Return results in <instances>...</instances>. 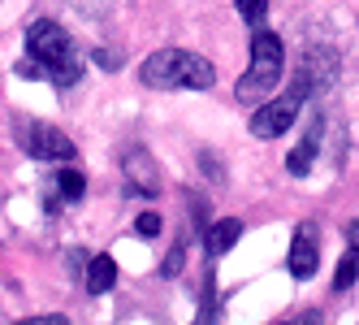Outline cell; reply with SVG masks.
Segmentation results:
<instances>
[{
    "label": "cell",
    "mask_w": 359,
    "mask_h": 325,
    "mask_svg": "<svg viewBox=\"0 0 359 325\" xmlns=\"http://www.w3.org/2000/svg\"><path fill=\"white\" fill-rule=\"evenodd\" d=\"M139 79L156 91H208L217 83V69L208 57L199 53H187V48H161V53H151L139 69Z\"/></svg>",
    "instance_id": "1"
},
{
    "label": "cell",
    "mask_w": 359,
    "mask_h": 325,
    "mask_svg": "<svg viewBox=\"0 0 359 325\" xmlns=\"http://www.w3.org/2000/svg\"><path fill=\"white\" fill-rule=\"evenodd\" d=\"M281 65H286V48H281V39L273 31H264V27H255V35H251V65H247V74L234 87L238 105H260V100L277 87Z\"/></svg>",
    "instance_id": "2"
},
{
    "label": "cell",
    "mask_w": 359,
    "mask_h": 325,
    "mask_svg": "<svg viewBox=\"0 0 359 325\" xmlns=\"http://www.w3.org/2000/svg\"><path fill=\"white\" fill-rule=\"evenodd\" d=\"M307 100H312V87H307L303 69H294L290 91L277 95L273 105H260V109H255V117H251V135H255V139H277V135H286V131L294 126V117H299V109L307 105Z\"/></svg>",
    "instance_id": "3"
},
{
    "label": "cell",
    "mask_w": 359,
    "mask_h": 325,
    "mask_svg": "<svg viewBox=\"0 0 359 325\" xmlns=\"http://www.w3.org/2000/svg\"><path fill=\"white\" fill-rule=\"evenodd\" d=\"M13 139L22 143V152H31L39 161H74V139L57 126H48V121H31V117H18L13 121Z\"/></svg>",
    "instance_id": "4"
},
{
    "label": "cell",
    "mask_w": 359,
    "mask_h": 325,
    "mask_svg": "<svg viewBox=\"0 0 359 325\" xmlns=\"http://www.w3.org/2000/svg\"><path fill=\"white\" fill-rule=\"evenodd\" d=\"M27 48H31V57H35V61H43V65H57V61H65V57H69V35H65V27H61V22H48V18H39L35 27L27 31Z\"/></svg>",
    "instance_id": "5"
},
{
    "label": "cell",
    "mask_w": 359,
    "mask_h": 325,
    "mask_svg": "<svg viewBox=\"0 0 359 325\" xmlns=\"http://www.w3.org/2000/svg\"><path fill=\"white\" fill-rule=\"evenodd\" d=\"M121 173H126V187H130L135 195H156L161 191V173H156V161H151L147 147L130 143L121 152Z\"/></svg>",
    "instance_id": "6"
},
{
    "label": "cell",
    "mask_w": 359,
    "mask_h": 325,
    "mask_svg": "<svg viewBox=\"0 0 359 325\" xmlns=\"http://www.w3.org/2000/svg\"><path fill=\"white\" fill-rule=\"evenodd\" d=\"M299 69H303L307 87H312V95H325L333 87V79H338V53H333V48H312V53L299 61Z\"/></svg>",
    "instance_id": "7"
},
{
    "label": "cell",
    "mask_w": 359,
    "mask_h": 325,
    "mask_svg": "<svg viewBox=\"0 0 359 325\" xmlns=\"http://www.w3.org/2000/svg\"><path fill=\"white\" fill-rule=\"evenodd\" d=\"M316 265H320V247H316V226H299L294 243H290V273L294 278H316Z\"/></svg>",
    "instance_id": "8"
},
{
    "label": "cell",
    "mask_w": 359,
    "mask_h": 325,
    "mask_svg": "<svg viewBox=\"0 0 359 325\" xmlns=\"http://www.w3.org/2000/svg\"><path fill=\"white\" fill-rule=\"evenodd\" d=\"M316 152H320V117H312V126H307V135H303V143L294 147V152L286 157V169L294 173V178H307V169H312V161H316Z\"/></svg>",
    "instance_id": "9"
},
{
    "label": "cell",
    "mask_w": 359,
    "mask_h": 325,
    "mask_svg": "<svg viewBox=\"0 0 359 325\" xmlns=\"http://www.w3.org/2000/svg\"><path fill=\"white\" fill-rule=\"evenodd\" d=\"M243 239V221L225 217L217 226H208V260H221L225 252H234V243Z\"/></svg>",
    "instance_id": "10"
},
{
    "label": "cell",
    "mask_w": 359,
    "mask_h": 325,
    "mask_svg": "<svg viewBox=\"0 0 359 325\" xmlns=\"http://www.w3.org/2000/svg\"><path fill=\"white\" fill-rule=\"evenodd\" d=\"M113 286H117V260L113 256H91V265H87V291L91 295H104Z\"/></svg>",
    "instance_id": "11"
},
{
    "label": "cell",
    "mask_w": 359,
    "mask_h": 325,
    "mask_svg": "<svg viewBox=\"0 0 359 325\" xmlns=\"http://www.w3.org/2000/svg\"><path fill=\"white\" fill-rule=\"evenodd\" d=\"M43 79H53L57 87H74L83 79V65L74 61V57H65V61H57V65H43Z\"/></svg>",
    "instance_id": "12"
},
{
    "label": "cell",
    "mask_w": 359,
    "mask_h": 325,
    "mask_svg": "<svg viewBox=\"0 0 359 325\" xmlns=\"http://www.w3.org/2000/svg\"><path fill=\"white\" fill-rule=\"evenodd\" d=\"M57 191H61V199H83L87 178H83L79 169H61V173H57Z\"/></svg>",
    "instance_id": "13"
},
{
    "label": "cell",
    "mask_w": 359,
    "mask_h": 325,
    "mask_svg": "<svg viewBox=\"0 0 359 325\" xmlns=\"http://www.w3.org/2000/svg\"><path fill=\"white\" fill-rule=\"evenodd\" d=\"M182 260H187V230H182V239L169 247V256L161 265V278H177V273H182Z\"/></svg>",
    "instance_id": "14"
},
{
    "label": "cell",
    "mask_w": 359,
    "mask_h": 325,
    "mask_svg": "<svg viewBox=\"0 0 359 325\" xmlns=\"http://www.w3.org/2000/svg\"><path fill=\"white\" fill-rule=\"evenodd\" d=\"M359 252H346L342 260H338V273H333V286L338 291H351V282H355V273H359V260H355Z\"/></svg>",
    "instance_id": "15"
},
{
    "label": "cell",
    "mask_w": 359,
    "mask_h": 325,
    "mask_svg": "<svg viewBox=\"0 0 359 325\" xmlns=\"http://www.w3.org/2000/svg\"><path fill=\"white\" fill-rule=\"evenodd\" d=\"M238 13L247 27H264V18H269V0H238Z\"/></svg>",
    "instance_id": "16"
},
{
    "label": "cell",
    "mask_w": 359,
    "mask_h": 325,
    "mask_svg": "<svg viewBox=\"0 0 359 325\" xmlns=\"http://www.w3.org/2000/svg\"><path fill=\"white\" fill-rule=\"evenodd\" d=\"M161 226H165L161 213H139V221H135V230H139L143 239H156V234H161Z\"/></svg>",
    "instance_id": "17"
},
{
    "label": "cell",
    "mask_w": 359,
    "mask_h": 325,
    "mask_svg": "<svg viewBox=\"0 0 359 325\" xmlns=\"http://www.w3.org/2000/svg\"><path fill=\"white\" fill-rule=\"evenodd\" d=\"M95 65L117 69V65H121V53H113V48H95Z\"/></svg>",
    "instance_id": "18"
},
{
    "label": "cell",
    "mask_w": 359,
    "mask_h": 325,
    "mask_svg": "<svg viewBox=\"0 0 359 325\" xmlns=\"http://www.w3.org/2000/svg\"><path fill=\"white\" fill-rule=\"evenodd\" d=\"M203 169H208V178H212V183H225V165H217L212 152H203Z\"/></svg>",
    "instance_id": "19"
},
{
    "label": "cell",
    "mask_w": 359,
    "mask_h": 325,
    "mask_svg": "<svg viewBox=\"0 0 359 325\" xmlns=\"http://www.w3.org/2000/svg\"><path fill=\"white\" fill-rule=\"evenodd\" d=\"M346 243H351V252H359V217L346 221Z\"/></svg>",
    "instance_id": "20"
},
{
    "label": "cell",
    "mask_w": 359,
    "mask_h": 325,
    "mask_svg": "<svg viewBox=\"0 0 359 325\" xmlns=\"http://www.w3.org/2000/svg\"><path fill=\"white\" fill-rule=\"evenodd\" d=\"M22 325H65V317H31V321H22Z\"/></svg>",
    "instance_id": "21"
}]
</instances>
